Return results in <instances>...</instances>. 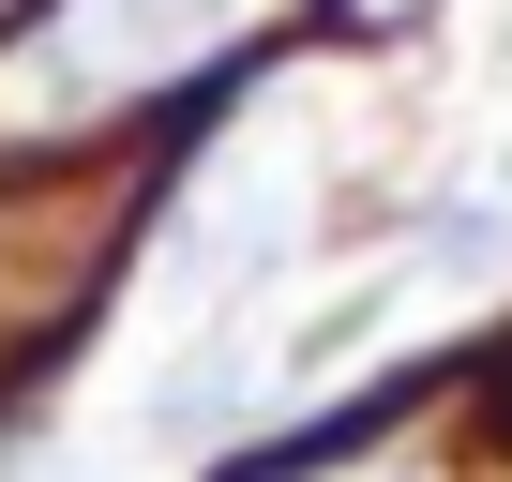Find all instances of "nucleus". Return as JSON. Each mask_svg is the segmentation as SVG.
Returning <instances> with one entry per match:
<instances>
[{
  "label": "nucleus",
  "instance_id": "nucleus-1",
  "mask_svg": "<svg viewBox=\"0 0 512 482\" xmlns=\"http://www.w3.org/2000/svg\"><path fill=\"white\" fill-rule=\"evenodd\" d=\"M196 31H226V0H76V76H151Z\"/></svg>",
  "mask_w": 512,
  "mask_h": 482
},
{
  "label": "nucleus",
  "instance_id": "nucleus-2",
  "mask_svg": "<svg viewBox=\"0 0 512 482\" xmlns=\"http://www.w3.org/2000/svg\"><path fill=\"white\" fill-rule=\"evenodd\" d=\"M0 16H31V0H0Z\"/></svg>",
  "mask_w": 512,
  "mask_h": 482
},
{
  "label": "nucleus",
  "instance_id": "nucleus-3",
  "mask_svg": "<svg viewBox=\"0 0 512 482\" xmlns=\"http://www.w3.org/2000/svg\"><path fill=\"white\" fill-rule=\"evenodd\" d=\"M362 16H392V0H362Z\"/></svg>",
  "mask_w": 512,
  "mask_h": 482
}]
</instances>
